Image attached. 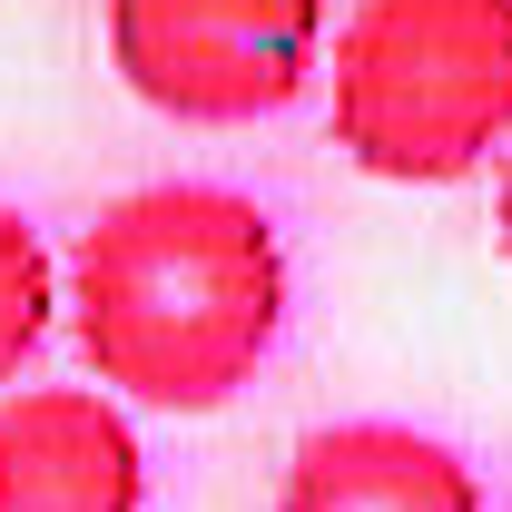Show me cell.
Returning a JSON list of instances; mask_svg holds the SVG:
<instances>
[{"label": "cell", "instance_id": "obj_2", "mask_svg": "<svg viewBox=\"0 0 512 512\" xmlns=\"http://www.w3.org/2000/svg\"><path fill=\"white\" fill-rule=\"evenodd\" d=\"M512 138V0H355L335 30V148L394 188H453Z\"/></svg>", "mask_w": 512, "mask_h": 512}, {"label": "cell", "instance_id": "obj_3", "mask_svg": "<svg viewBox=\"0 0 512 512\" xmlns=\"http://www.w3.org/2000/svg\"><path fill=\"white\" fill-rule=\"evenodd\" d=\"M325 50V0H109L119 79L188 128L276 119Z\"/></svg>", "mask_w": 512, "mask_h": 512}, {"label": "cell", "instance_id": "obj_5", "mask_svg": "<svg viewBox=\"0 0 512 512\" xmlns=\"http://www.w3.org/2000/svg\"><path fill=\"white\" fill-rule=\"evenodd\" d=\"M276 512H493V503L453 444L394 424V414H345L286 453Z\"/></svg>", "mask_w": 512, "mask_h": 512}, {"label": "cell", "instance_id": "obj_6", "mask_svg": "<svg viewBox=\"0 0 512 512\" xmlns=\"http://www.w3.org/2000/svg\"><path fill=\"white\" fill-rule=\"evenodd\" d=\"M50 325H60V266L40 247V227L0 197V384L50 345Z\"/></svg>", "mask_w": 512, "mask_h": 512}, {"label": "cell", "instance_id": "obj_1", "mask_svg": "<svg viewBox=\"0 0 512 512\" xmlns=\"http://www.w3.org/2000/svg\"><path fill=\"white\" fill-rule=\"evenodd\" d=\"M60 306L109 394L217 414L286 325V237L247 188L158 178L89 217Z\"/></svg>", "mask_w": 512, "mask_h": 512}, {"label": "cell", "instance_id": "obj_4", "mask_svg": "<svg viewBox=\"0 0 512 512\" xmlns=\"http://www.w3.org/2000/svg\"><path fill=\"white\" fill-rule=\"evenodd\" d=\"M0 512H148L128 414L89 384L0 394Z\"/></svg>", "mask_w": 512, "mask_h": 512}, {"label": "cell", "instance_id": "obj_7", "mask_svg": "<svg viewBox=\"0 0 512 512\" xmlns=\"http://www.w3.org/2000/svg\"><path fill=\"white\" fill-rule=\"evenodd\" d=\"M493 227H503V247H512V158H503V188H493Z\"/></svg>", "mask_w": 512, "mask_h": 512}]
</instances>
